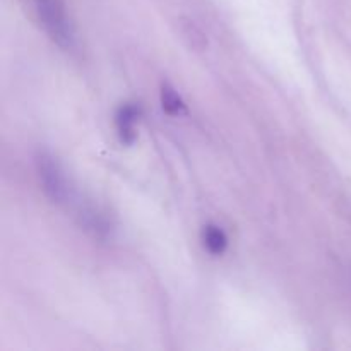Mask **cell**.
Masks as SVG:
<instances>
[{"mask_svg":"<svg viewBox=\"0 0 351 351\" xmlns=\"http://www.w3.org/2000/svg\"><path fill=\"white\" fill-rule=\"evenodd\" d=\"M160 99L161 108H163V112L167 113V115L182 117L187 112V106H185V101L182 99V96L178 95L177 89H175L173 86L168 84V82H163V84H161Z\"/></svg>","mask_w":351,"mask_h":351,"instance_id":"5b68a950","label":"cell"},{"mask_svg":"<svg viewBox=\"0 0 351 351\" xmlns=\"http://www.w3.org/2000/svg\"><path fill=\"white\" fill-rule=\"evenodd\" d=\"M29 2L48 36L62 48L74 47V29L60 0H29Z\"/></svg>","mask_w":351,"mask_h":351,"instance_id":"6da1fadb","label":"cell"},{"mask_svg":"<svg viewBox=\"0 0 351 351\" xmlns=\"http://www.w3.org/2000/svg\"><path fill=\"white\" fill-rule=\"evenodd\" d=\"M141 117V106L136 103H125L117 110L115 115V127L119 134L120 143L125 146H132L136 143V123Z\"/></svg>","mask_w":351,"mask_h":351,"instance_id":"277c9868","label":"cell"},{"mask_svg":"<svg viewBox=\"0 0 351 351\" xmlns=\"http://www.w3.org/2000/svg\"><path fill=\"white\" fill-rule=\"evenodd\" d=\"M202 242L206 250L213 256H221L228 247V237L225 230L218 225H206L202 230Z\"/></svg>","mask_w":351,"mask_h":351,"instance_id":"8992f818","label":"cell"},{"mask_svg":"<svg viewBox=\"0 0 351 351\" xmlns=\"http://www.w3.org/2000/svg\"><path fill=\"white\" fill-rule=\"evenodd\" d=\"M34 167H36L38 180L41 189L45 191L50 201L62 204L71 199L72 189L69 178L62 168L60 161L48 151H38L34 156Z\"/></svg>","mask_w":351,"mask_h":351,"instance_id":"7a4b0ae2","label":"cell"},{"mask_svg":"<svg viewBox=\"0 0 351 351\" xmlns=\"http://www.w3.org/2000/svg\"><path fill=\"white\" fill-rule=\"evenodd\" d=\"M79 221L84 226V230H88L89 233H93L98 239H106L113 230L112 219L108 218V215L101 208L91 204V202L81 204V208H79Z\"/></svg>","mask_w":351,"mask_h":351,"instance_id":"3957f363","label":"cell"}]
</instances>
